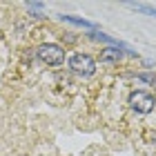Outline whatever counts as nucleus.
Listing matches in <instances>:
<instances>
[{"instance_id": "obj_3", "label": "nucleus", "mask_w": 156, "mask_h": 156, "mask_svg": "<svg viewBox=\"0 0 156 156\" xmlns=\"http://www.w3.org/2000/svg\"><path fill=\"white\" fill-rule=\"evenodd\" d=\"M129 105L134 112H138V114H150V112L154 109V96L150 94V91H134V94L129 96Z\"/></svg>"}, {"instance_id": "obj_7", "label": "nucleus", "mask_w": 156, "mask_h": 156, "mask_svg": "<svg viewBox=\"0 0 156 156\" xmlns=\"http://www.w3.org/2000/svg\"><path fill=\"white\" fill-rule=\"evenodd\" d=\"M27 7H29V11H36V18H40V11H42L45 5H42V2H29Z\"/></svg>"}, {"instance_id": "obj_2", "label": "nucleus", "mask_w": 156, "mask_h": 156, "mask_svg": "<svg viewBox=\"0 0 156 156\" xmlns=\"http://www.w3.org/2000/svg\"><path fill=\"white\" fill-rule=\"evenodd\" d=\"M69 69L80 76H91L96 72V62L89 54H74L69 56Z\"/></svg>"}, {"instance_id": "obj_6", "label": "nucleus", "mask_w": 156, "mask_h": 156, "mask_svg": "<svg viewBox=\"0 0 156 156\" xmlns=\"http://www.w3.org/2000/svg\"><path fill=\"white\" fill-rule=\"evenodd\" d=\"M127 7H132V9H136V11H143V13H150L152 18H156V9H154V7H147V5H136V2H127Z\"/></svg>"}, {"instance_id": "obj_4", "label": "nucleus", "mask_w": 156, "mask_h": 156, "mask_svg": "<svg viewBox=\"0 0 156 156\" xmlns=\"http://www.w3.org/2000/svg\"><path fill=\"white\" fill-rule=\"evenodd\" d=\"M62 23H72L76 27H83V29H91V31H96V25L94 23H89V20H85V18H76V16H65V13H60L58 16Z\"/></svg>"}, {"instance_id": "obj_5", "label": "nucleus", "mask_w": 156, "mask_h": 156, "mask_svg": "<svg viewBox=\"0 0 156 156\" xmlns=\"http://www.w3.org/2000/svg\"><path fill=\"white\" fill-rule=\"evenodd\" d=\"M120 56H123V54L118 51V47H109V49H105V51H103L101 62H118Z\"/></svg>"}, {"instance_id": "obj_1", "label": "nucleus", "mask_w": 156, "mask_h": 156, "mask_svg": "<svg viewBox=\"0 0 156 156\" xmlns=\"http://www.w3.org/2000/svg\"><path fill=\"white\" fill-rule=\"evenodd\" d=\"M36 54H38V58L45 62V65H60V62L65 60V51H62V47L56 45V42L40 45Z\"/></svg>"}]
</instances>
